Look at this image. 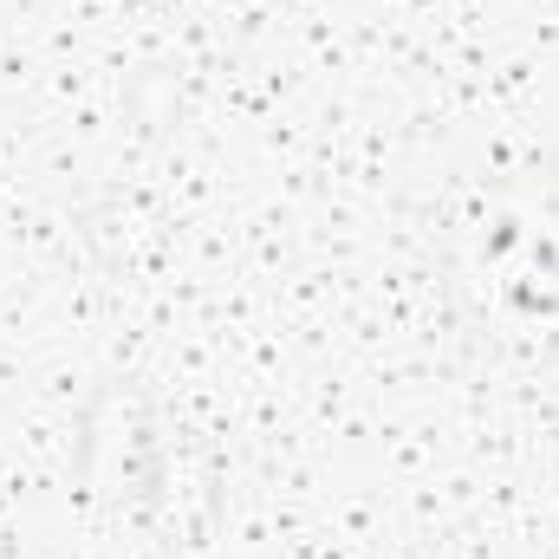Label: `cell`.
Masks as SVG:
<instances>
[{
  "instance_id": "obj_1",
  "label": "cell",
  "mask_w": 559,
  "mask_h": 559,
  "mask_svg": "<svg viewBox=\"0 0 559 559\" xmlns=\"http://www.w3.org/2000/svg\"><path fill=\"white\" fill-rule=\"evenodd\" d=\"M462 241L468 280L488 293V306L527 325H559V163L508 169L495 189H481Z\"/></svg>"
},
{
  "instance_id": "obj_3",
  "label": "cell",
  "mask_w": 559,
  "mask_h": 559,
  "mask_svg": "<svg viewBox=\"0 0 559 559\" xmlns=\"http://www.w3.org/2000/svg\"><path fill=\"white\" fill-rule=\"evenodd\" d=\"M138 514L163 547H202L215 534V521H222V455L195 423H156Z\"/></svg>"
},
{
  "instance_id": "obj_2",
  "label": "cell",
  "mask_w": 559,
  "mask_h": 559,
  "mask_svg": "<svg viewBox=\"0 0 559 559\" xmlns=\"http://www.w3.org/2000/svg\"><path fill=\"white\" fill-rule=\"evenodd\" d=\"M156 411L131 378H105L85 411H79V436H72V468L79 488L98 508H138L143 475H150V449H156Z\"/></svg>"
}]
</instances>
